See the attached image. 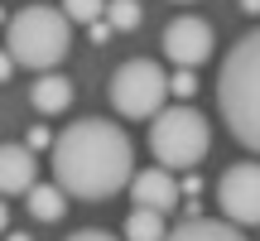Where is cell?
<instances>
[{
	"label": "cell",
	"mask_w": 260,
	"mask_h": 241,
	"mask_svg": "<svg viewBox=\"0 0 260 241\" xmlns=\"http://www.w3.org/2000/svg\"><path fill=\"white\" fill-rule=\"evenodd\" d=\"M130 198H135V207H149V213H174L178 207V184L164 164H154V169H140L135 174Z\"/></svg>",
	"instance_id": "9"
},
{
	"label": "cell",
	"mask_w": 260,
	"mask_h": 241,
	"mask_svg": "<svg viewBox=\"0 0 260 241\" xmlns=\"http://www.w3.org/2000/svg\"><path fill=\"white\" fill-rule=\"evenodd\" d=\"M169 87H174V97H193V92H198V77H193V68H174Z\"/></svg>",
	"instance_id": "17"
},
{
	"label": "cell",
	"mask_w": 260,
	"mask_h": 241,
	"mask_svg": "<svg viewBox=\"0 0 260 241\" xmlns=\"http://www.w3.org/2000/svg\"><path fill=\"white\" fill-rule=\"evenodd\" d=\"M73 48V19L63 5H24L5 19V53L34 73H58Z\"/></svg>",
	"instance_id": "3"
},
{
	"label": "cell",
	"mask_w": 260,
	"mask_h": 241,
	"mask_svg": "<svg viewBox=\"0 0 260 241\" xmlns=\"http://www.w3.org/2000/svg\"><path fill=\"white\" fill-rule=\"evenodd\" d=\"M178 5H193V0H178Z\"/></svg>",
	"instance_id": "22"
},
{
	"label": "cell",
	"mask_w": 260,
	"mask_h": 241,
	"mask_svg": "<svg viewBox=\"0 0 260 241\" xmlns=\"http://www.w3.org/2000/svg\"><path fill=\"white\" fill-rule=\"evenodd\" d=\"M217 111L226 130L260 155V24L236 39L217 68Z\"/></svg>",
	"instance_id": "2"
},
{
	"label": "cell",
	"mask_w": 260,
	"mask_h": 241,
	"mask_svg": "<svg viewBox=\"0 0 260 241\" xmlns=\"http://www.w3.org/2000/svg\"><path fill=\"white\" fill-rule=\"evenodd\" d=\"M53 184L68 198L102 203L135 184V145L116 120L82 116L53 145Z\"/></svg>",
	"instance_id": "1"
},
{
	"label": "cell",
	"mask_w": 260,
	"mask_h": 241,
	"mask_svg": "<svg viewBox=\"0 0 260 241\" xmlns=\"http://www.w3.org/2000/svg\"><path fill=\"white\" fill-rule=\"evenodd\" d=\"M92 39H96V44H106V39H111V24H106V19H96V24H92Z\"/></svg>",
	"instance_id": "19"
},
{
	"label": "cell",
	"mask_w": 260,
	"mask_h": 241,
	"mask_svg": "<svg viewBox=\"0 0 260 241\" xmlns=\"http://www.w3.org/2000/svg\"><path fill=\"white\" fill-rule=\"evenodd\" d=\"M212 44H217V34H212V24H207L203 15H178V19H169V24H164V39H159V48H164V58L174 68L207 63V58H212Z\"/></svg>",
	"instance_id": "7"
},
{
	"label": "cell",
	"mask_w": 260,
	"mask_h": 241,
	"mask_svg": "<svg viewBox=\"0 0 260 241\" xmlns=\"http://www.w3.org/2000/svg\"><path fill=\"white\" fill-rule=\"evenodd\" d=\"M29 102H34L39 116H58V111L73 106V82L63 73H39L34 87H29Z\"/></svg>",
	"instance_id": "10"
},
{
	"label": "cell",
	"mask_w": 260,
	"mask_h": 241,
	"mask_svg": "<svg viewBox=\"0 0 260 241\" xmlns=\"http://www.w3.org/2000/svg\"><path fill=\"white\" fill-rule=\"evenodd\" d=\"M0 188H5V198H29V188H39V159L29 145L10 140L0 149Z\"/></svg>",
	"instance_id": "8"
},
{
	"label": "cell",
	"mask_w": 260,
	"mask_h": 241,
	"mask_svg": "<svg viewBox=\"0 0 260 241\" xmlns=\"http://www.w3.org/2000/svg\"><path fill=\"white\" fill-rule=\"evenodd\" d=\"M207 145H212V120H207L198 106L178 102V106H164L149 126V155L159 159L164 169H193L203 164Z\"/></svg>",
	"instance_id": "4"
},
{
	"label": "cell",
	"mask_w": 260,
	"mask_h": 241,
	"mask_svg": "<svg viewBox=\"0 0 260 241\" xmlns=\"http://www.w3.org/2000/svg\"><path fill=\"white\" fill-rule=\"evenodd\" d=\"M217 207L236 227H260V159H241L217 178Z\"/></svg>",
	"instance_id": "6"
},
{
	"label": "cell",
	"mask_w": 260,
	"mask_h": 241,
	"mask_svg": "<svg viewBox=\"0 0 260 241\" xmlns=\"http://www.w3.org/2000/svg\"><path fill=\"white\" fill-rule=\"evenodd\" d=\"M68 241H121V236H111V232H102V227H82V232H73Z\"/></svg>",
	"instance_id": "18"
},
{
	"label": "cell",
	"mask_w": 260,
	"mask_h": 241,
	"mask_svg": "<svg viewBox=\"0 0 260 241\" xmlns=\"http://www.w3.org/2000/svg\"><path fill=\"white\" fill-rule=\"evenodd\" d=\"M106 5L111 0H63V15L77 24H96V19H106Z\"/></svg>",
	"instance_id": "15"
},
{
	"label": "cell",
	"mask_w": 260,
	"mask_h": 241,
	"mask_svg": "<svg viewBox=\"0 0 260 241\" xmlns=\"http://www.w3.org/2000/svg\"><path fill=\"white\" fill-rule=\"evenodd\" d=\"M111 106L130 120H154L164 111V102L174 97V87H169V73L159 58H125L121 68L111 73Z\"/></svg>",
	"instance_id": "5"
},
{
	"label": "cell",
	"mask_w": 260,
	"mask_h": 241,
	"mask_svg": "<svg viewBox=\"0 0 260 241\" xmlns=\"http://www.w3.org/2000/svg\"><path fill=\"white\" fill-rule=\"evenodd\" d=\"M125 241H169L164 213H149V207H135L125 217Z\"/></svg>",
	"instance_id": "13"
},
{
	"label": "cell",
	"mask_w": 260,
	"mask_h": 241,
	"mask_svg": "<svg viewBox=\"0 0 260 241\" xmlns=\"http://www.w3.org/2000/svg\"><path fill=\"white\" fill-rule=\"evenodd\" d=\"M24 207H29V217H39V222H58L63 207H68V193L58 184H39V188H29Z\"/></svg>",
	"instance_id": "12"
},
{
	"label": "cell",
	"mask_w": 260,
	"mask_h": 241,
	"mask_svg": "<svg viewBox=\"0 0 260 241\" xmlns=\"http://www.w3.org/2000/svg\"><path fill=\"white\" fill-rule=\"evenodd\" d=\"M140 19H145V10H140V0H111L106 5V24L111 29H140Z\"/></svg>",
	"instance_id": "14"
},
{
	"label": "cell",
	"mask_w": 260,
	"mask_h": 241,
	"mask_svg": "<svg viewBox=\"0 0 260 241\" xmlns=\"http://www.w3.org/2000/svg\"><path fill=\"white\" fill-rule=\"evenodd\" d=\"M5 241H34V236H24V232H10V236H5Z\"/></svg>",
	"instance_id": "21"
},
{
	"label": "cell",
	"mask_w": 260,
	"mask_h": 241,
	"mask_svg": "<svg viewBox=\"0 0 260 241\" xmlns=\"http://www.w3.org/2000/svg\"><path fill=\"white\" fill-rule=\"evenodd\" d=\"M24 145H29V149H48V155H53L58 135H53L48 126H29V130H24Z\"/></svg>",
	"instance_id": "16"
},
{
	"label": "cell",
	"mask_w": 260,
	"mask_h": 241,
	"mask_svg": "<svg viewBox=\"0 0 260 241\" xmlns=\"http://www.w3.org/2000/svg\"><path fill=\"white\" fill-rule=\"evenodd\" d=\"M169 241H246V227L217 222V217H188L169 232Z\"/></svg>",
	"instance_id": "11"
},
{
	"label": "cell",
	"mask_w": 260,
	"mask_h": 241,
	"mask_svg": "<svg viewBox=\"0 0 260 241\" xmlns=\"http://www.w3.org/2000/svg\"><path fill=\"white\" fill-rule=\"evenodd\" d=\"M241 10H246V15H255V10H260V0H241Z\"/></svg>",
	"instance_id": "20"
}]
</instances>
